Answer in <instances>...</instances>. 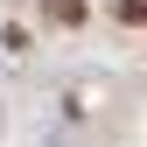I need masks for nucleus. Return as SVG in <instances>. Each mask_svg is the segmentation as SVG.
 I'll list each match as a JSON object with an SVG mask.
<instances>
[{"label":"nucleus","instance_id":"f257e3e1","mask_svg":"<svg viewBox=\"0 0 147 147\" xmlns=\"http://www.w3.org/2000/svg\"><path fill=\"white\" fill-rule=\"evenodd\" d=\"M35 7H42L49 21H63V28H77V21H84V0H35Z\"/></svg>","mask_w":147,"mask_h":147}]
</instances>
